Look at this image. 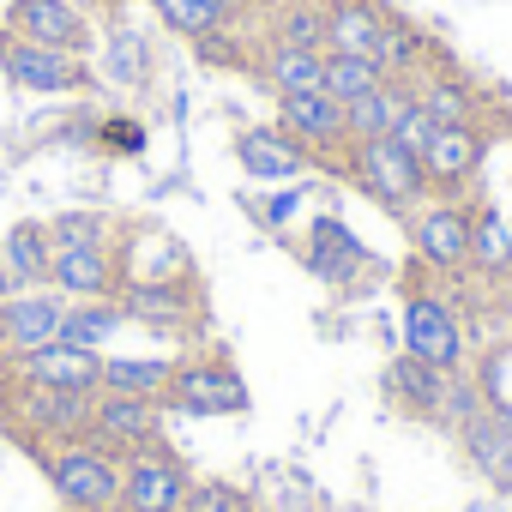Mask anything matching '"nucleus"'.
<instances>
[{
    "instance_id": "nucleus-1",
    "label": "nucleus",
    "mask_w": 512,
    "mask_h": 512,
    "mask_svg": "<svg viewBox=\"0 0 512 512\" xmlns=\"http://www.w3.org/2000/svg\"><path fill=\"white\" fill-rule=\"evenodd\" d=\"M43 470L67 512H115V500H121V458L109 446H97L91 434L67 440V446H43Z\"/></svg>"
},
{
    "instance_id": "nucleus-2",
    "label": "nucleus",
    "mask_w": 512,
    "mask_h": 512,
    "mask_svg": "<svg viewBox=\"0 0 512 512\" xmlns=\"http://www.w3.org/2000/svg\"><path fill=\"white\" fill-rule=\"evenodd\" d=\"M374 205H386V211H416L422 199H428V175H422V157H410L398 139H356L350 151H344V163H338Z\"/></svg>"
},
{
    "instance_id": "nucleus-3",
    "label": "nucleus",
    "mask_w": 512,
    "mask_h": 512,
    "mask_svg": "<svg viewBox=\"0 0 512 512\" xmlns=\"http://www.w3.org/2000/svg\"><path fill=\"white\" fill-rule=\"evenodd\" d=\"M0 73H7L19 91H37V97H73V91L91 85L85 55L49 49V43H25L13 31H0Z\"/></svg>"
},
{
    "instance_id": "nucleus-4",
    "label": "nucleus",
    "mask_w": 512,
    "mask_h": 512,
    "mask_svg": "<svg viewBox=\"0 0 512 512\" xmlns=\"http://www.w3.org/2000/svg\"><path fill=\"white\" fill-rule=\"evenodd\" d=\"M91 410H97V392H49V386H19L13 380V416H19L25 440H37V446L85 440Z\"/></svg>"
},
{
    "instance_id": "nucleus-5",
    "label": "nucleus",
    "mask_w": 512,
    "mask_h": 512,
    "mask_svg": "<svg viewBox=\"0 0 512 512\" xmlns=\"http://www.w3.org/2000/svg\"><path fill=\"white\" fill-rule=\"evenodd\" d=\"M470 247H476V217L452 199H422L410 211V253L434 272H458L470 266Z\"/></svg>"
},
{
    "instance_id": "nucleus-6",
    "label": "nucleus",
    "mask_w": 512,
    "mask_h": 512,
    "mask_svg": "<svg viewBox=\"0 0 512 512\" xmlns=\"http://www.w3.org/2000/svg\"><path fill=\"white\" fill-rule=\"evenodd\" d=\"M187 488H193L187 464L175 452H163V446H145V452L121 458V500H115V512H181Z\"/></svg>"
},
{
    "instance_id": "nucleus-7",
    "label": "nucleus",
    "mask_w": 512,
    "mask_h": 512,
    "mask_svg": "<svg viewBox=\"0 0 512 512\" xmlns=\"http://www.w3.org/2000/svg\"><path fill=\"white\" fill-rule=\"evenodd\" d=\"M278 127H284L308 157H332V163H344V151H350L344 103L326 97V91H290V97H278Z\"/></svg>"
},
{
    "instance_id": "nucleus-8",
    "label": "nucleus",
    "mask_w": 512,
    "mask_h": 512,
    "mask_svg": "<svg viewBox=\"0 0 512 512\" xmlns=\"http://www.w3.org/2000/svg\"><path fill=\"white\" fill-rule=\"evenodd\" d=\"M163 410H187V416H235L247 410V380L229 362H175V380L163 392Z\"/></svg>"
},
{
    "instance_id": "nucleus-9",
    "label": "nucleus",
    "mask_w": 512,
    "mask_h": 512,
    "mask_svg": "<svg viewBox=\"0 0 512 512\" xmlns=\"http://www.w3.org/2000/svg\"><path fill=\"white\" fill-rule=\"evenodd\" d=\"M7 374L19 386H49V392H103V350H79V344H43L7 362Z\"/></svg>"
},
{
    "instance_id": "nucleus-10",
    "label": "nucleus",
    "mask_w": 512,
    "mask_h": 512,
    "mask_svg": "<svg viewBox=\"0 0 512 512\" xmlns=\"http://www.w3.org/2000/svg\"><path fill=\"white\" fill-rule=\"evenodd\" d=\"M91 440L109 446L115 458H133L145 446H163V404L157 398H127V392H103L91 410Z\"/></svg>"
},
{
    "instance_id": "nucleus-11",
    "label": "nucleus",
    "mask_w": 512,
    "mask_h": 512,
    "mask_svg": "<svg viewBox=\"0 0 512 512\" xmlns=\"http://www.w3.org/2000/svg\"><path fill=\"white\" fill-rule=\"evenodd\" d=\"M67 308H73V302H67L55 284H43V290H19L13 302H0V332H7V350L25 356V350L55 344L61 326H67Z\"/></svg>"
},
{
    "instance_id": "nucleus-12",
    "label": "nucleus",
    "mask_w": 512,
    "mask_h": 512,
    "mask_svg": "<svg viewBox=\"0 0 512 512\" xmlns=\"http://www.w3.org/2000/svg\"><path fill=\"white\" fill-rule=\"evenodd\" d=\"M404 350L410 356H422V362H434L440 374H452L458 368V356H464V332H458V320H452V308L440 302V296H410V308H404Z\"/></svg>"
},
{
    "instance_id": "nucleus-13",
    "label": "nucleus",
    "mask_w": 512,
    "mask_h": 512,
    "mask_svg": "<svg viewBox=\"0 0 512 512\" xmlns=\"http://www.w3.org/2000/svg\"><path fill=\"white\" fill-rule=\"evenodd\" d=\"M115 266H121V284H175V278L193 272L187 247H181L169 229H151V223H145V229H127Z\"/></svg>"
},
{
    "instance_id": "nucleus-14",
    "label": "nucleus",
    "mask_w": 512,
    "mask_h": 512,
    "mask_svg": "<svg viewBox=\"0 0 512 512\" xmlns=\"http://www.w3.org/2000/svg\"><path fill=\"white\" fill-rule=\"evenodd\" d=\"M7 31L25 37V43L73 49V55H85V43H91V25H85V13L73 7V0H13V7H7Z\"/></svg>"
},
{
    "instance_id": "nucleus-15",
    "label": "nucleus",
    "mask_w": 512,
    "mask_h": 512,
    "mask_svg": "<svg viewBox=\"0 0 512 512\" xmlns=\"http://www.w3.org/2000/svg\"><path fill=\"white\" fill-rule=\"evenodd\" d=\"M49 284H55L67 302H103V296H121L115 247H55Z\"/></svg>"
},
{
    "instance_id": "nucleus-16",
    "label": "nucleus",
    "mask_w": 512,
    "mask_h": 512,
    "mask_svg": "<svg viewBox=\"0 0 512 512\" xmlns=\"http://www.w3.org/2000/svg\"><path fill=\"white\" fill-rule=\"evenodd\" d=\"M235 163H241V175H253V181H296L314 157L272 121V127H241V133H235Z\"/></svg>"
},
{
    "instance_id": "nucleus-17",
    "label": "nucleus",
    "mask_w": 512,
    "mask_h": 512,
    "mask_svg": "<svg viewBox=\"0 0 512 512\" xmlns=\"http://www.w3.org/2000/svg\"><path fill=\"white\" fill-rule=\"evenodd\" d=\"M115 302L127 308L133 326H151V332H181V326H193V314H199L193 278H175V284H121Z\"/></svg>"
},
{
    "instance_id": "nucleus-18",
    "label": "nucleus",
    "mask_w": 512,
    "mask_h": 512,
    "mask_svg": "<svg viewBox=\"0 0 512 512\" xmlns=\"http://www.w3.org/2000/svg\"><path fill=\"white\" fill-rule=\"evenodd\" d=\"M386 7L374 0H326V55H368L380 61L386 43Z\"/></svg>"
},
{
    "instance_id": "nucleus-19",
    "label": "nucleus",
    "mask_w": 512,
    "mask_h": 512,
    "mask_svg": "<svg viewBox=\"0 0 512 512\" xmlns=\"http://www.w3.org/2000/svg\"><path fill=\"white\" fill-rule=\"evenodd\" d=\"M482 151L488 139L476 127H440L434 145L422 151V175H428V193H458L476 169H482Z\"/></svg>"
},
{
    "instance_id": "nucleus-20",
    "label": "nucleus",
    "mask_w": 512,
    "mask_h": 512,
    "mask_svg": "<svg viewBox=\"0 0 512 512\" xmlns=\"http://www.w3.org/2000/svg\"><path fill=\"white\" fill-rule=\"evenodd\" d=\"M0 253H7V266L19 278V290H43L49 284V266H55V241H49V223L25 217L7 229V241H0Z\"/></svg>"
},
{
    "instance_id": "nucleus-21",
    "label": "nucleus",
    "mask_w": 512,
    "mask_h": 512,
    "mask_svg": "<svg viewBox=\"0 0 512 512\" xmlns=\"http://www.w3.org/2000/svg\"><path fill=\"white\" fill-rule=\"evenodd\" d=\"M260 73L278 97L290 91H320L326 85V49H290V43H266L260 49Z\"/></svg>"
},
{
    "instance_id": "nucleus-22",
    "label": "nucleus",
    "mask_w": 512,
    "mask_h": 512,
    "mask_svg": "<svg viewBox=\"0 0 512 512\" xmlns=\"http://www.w3.org/2000/svg\"><path fill=\"white\" fill-rule=\"evenodd\" d=\"M404 109H410V79H386V85H374L368 97H356V103L344 109V121H350V145H356V139H392V127H398Z\"/></svg>"
},
{
    "instance_id": "nucleus-23",
    "label": "nucleus",
    "mask_w": 512,
    "mask_h": 512,
    "mask_svg": "<svg viewBox=\"0 0 512 512\" xmlns=\"http://www.w3.org/2000/svg\"><path fill=\"white\" fill-rule=\"evenodd\" d=\"M175 380V356H103V392H127V398H157Z\"/></svg>"
},
{
    "instance_id": "nucleus-24",
    "label": "nucleus",
    "mask_w": 512,
    "mask_h": 512,
    "mask_svg": "<svg viewBox=\"0 0 512 512\" xmlns=\"http://www.w3.org/2000/svg\"><path fill=\"white\" fill-rule=\"evenodd\" d=\"M386 392L398 398V404H410V410H440L446 404V374L434 368V362H422V356H392L386 362Z\"/></svg>"
},
{
    "instance_id": "nucleus-25",
    "label": "nucleus",
    "mask_w": 512,
    "mask_h": 512,
    "mask_svg": "<svg viewBox=\"0 0 512 512\" xmlns=\"http://www.w3.org/2000/svg\"><path fill=\"white\" fill-rule=\"evenodd\" d=\"M151 7H157V19H163L169 31H181L187 43H199V37H211V31H229L247 0H151Z\"/></svg>"
},
{
    "instance_id": "nucleus-26",
    "label": "nucleus",
    "mask_w": 512,
    "mask_h": 512,
    "mask_svg": "<svg viewBox=\"0 0 512 512\" xmlns=\"http://www.w3.org/2000/svg\"><path fill=\"white\" fill-rule=\"evenodd\" d=\"M410 91H416V103H422L440 127H476V97H470L464 79H452V73H416Z\"/></svg>"
},
{
    "instance_id": "nucleus-27",
    "label": "nucleus",
    "mask_w": 512,
    "mask_h": 512,
    "mask_svg": "<svg viewBox=\"0 0 512 512\" xmlns=\"http://www.w3.org/2000/svg\"><path fill=\"white\" fill-rule=\"evenodd\" d=\"M127 326V308L115 296L103 302H73L67 308V326H61V344H79V350H109V338Z\"/></svg>"
},
{
    "instance_id": "nucleus-28",
    "label": "nucleus",
    "mask_w": 512,
    "mask_h": 512,
    "mask_svg": "<svg viewBox=\"0 0 512 512\" xmlns=\"http://www.w3.org/2000/svg\"><path fill=\"white\" fill-rule=\"evenodd\" d=\"M266 43L326 49V0H284V7H272V37Z\"/></svg>"
},
{
    "instance_id": "nucleus-29",
    "label": "nucleus",
    "mask_w": 512,
    "mask_h": 512,
    "mask_svg": "<svg viewBox=\"0 0 512 512\" xmlns=\"http://www.w3.org/2000/svg\"><path fill=\"white\" fill-rule=\"evenodd\" d=\"M386 79H392V73H386L380 61H368V55H326V85H320V91L350 109L356 97H368V91L386 85Z\"/></svg>"
},
{
    "instance_id": "nucleus-30",
    "label": "nucleus",
    "mask_w": 512,
    "mask_h": 512,
    "mask_svg": "<svg viewBox=\"0 0 512 512\" xmlns=\"http://www.w3.org/2000/svg\"><path fill=\"white\" fill-rule=\"evenodd\" d=\"M49 241L55 247H109V217L103 211H55Z\"/></svg>"
},
{
    "instance_id": "nucleus-31",
    "label": "nucleus",
    "mask_w": 512,
    "mask_h": 512,
    "mask_svg": "<svg viewBox=\"0 0 512 512\" xmlns=\"http://www.w3.org/2000/svg\"><path fill=\"white\" fill-rule=\"evenodd\" d=\"M181 512H260V506H253L241 488H229V482H193Z\"/></svg>"
},
{
    "instance_id": "nucleus-32",
    "label": "nucleus",
    "mask_w": 512,
    "mask_h": 512,
    "mask_svg": "<svg viewBox=\"0 0 512 512\" xmlns=\"http://www.w3.org/2000/svg\"><path fill=\"white\" fill-rule=\"evenodd\" d=\"M434 133H440V121H434V115H428V109L416 103V91H410V109L398 115V127H392V139H398V145H404L410 157H422V151L434 145Z\"/></svg>"
},
{
    "instance_id": "nucleus-33",
    "label": "nucleus",
    "mask_w": 512,
    "mask_h": 512,
    "mask_svg": "<svg viewBox=\"0 0 512 512\" xmlns=\"http://www.w3.org/2000/svg\"><path fill=\"white\" fill-rule=\"evenodd\" d=\"M19 296V278H13V266H7V253H0V302H13Z\"/></svg>"
},
{
    "instance_id": "nucleus-34",
    "label": "nucleus",
    "mask_w": 512,
    "mask_h": 512,
    "mask_svg": "<svg viewBox=\"0 0 512 512\" xmlns=\"http://www.w3.org/2000/svg\"><path fill=\"white\" fill-rule=\"evenodd\" d=\"M7 362H13V350H7V332H0V374H7Z\"/></svg>"
},
{
    "instance_id": "nucleus-35",
    "label": "nucleus",
    "mask_w": 512,
    "mask_h": 512,
    "mask_svg": "<svg viewBox=\"0 0 512 512\" xmlns=\"http://www.w3.org/2000/svg\"><path fill=\"white\" fill-rule=\"evenodd\" d=\"M260 7H284V0H260Z\"/></svg>"
},
{
    "instance_id": "nucleus-36",
    "label": "nucleus",
    "mask_w": 512,
    "mask_h": 512,
    "mask_svg": "<svg viewBox=\"0 0 512 512\" xmlns=\"http://www.w3.org/2000/svg\"><path fill=\"white\" fill-rule=\"evenodd\" d=\"M61 512H67V506H61Z\"/></svg>"
}]
</instances>
